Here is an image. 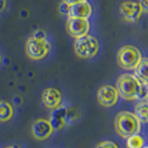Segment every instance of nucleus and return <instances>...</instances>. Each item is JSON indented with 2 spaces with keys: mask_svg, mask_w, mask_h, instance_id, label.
<instances>
[{
  "mask_svg": "<svg viewBox=\"0 0 148 148\" xmlns=\"http://www.w3.org/2000/svg\"><path fill=\"white\" fill-rule=\"evenodd\" d=\"M147 85L148 84L142 83L133 74L124 73L117 80L116 89L119 95L125 100L143 101L147 100Z\"/></svg>",
  "mask_w": 148,
  "mask_h": 148,
  "instance_id": "f257e3e1",
  "label": "nucleus"
},
{
  "mask_svg": "<svg viewBox=\"0 0 148 148\" xmlns=\"http://www.w3.org/2000/svg\"><path fill=\"white\" fill-rule=\"evenodd\" d=\"M114 127L119 136L127 139L129 136L140 132L141 122L133 113L130 111H121L116 115Z\"/></svg>",
  "mask_w": 148,
  "mask_h": 148,
  "instance_id": "f03ea898",
  "label": "nucleus"
},
{
  "mask_svg": "<svg viewBox=\"0 0 148 148\" xmlns=\"http://www.w3.org/2000/svg\"><path fill=\"white\" fill-rule=\"evenodd\" d=\"M74 52L81 58H92L96 56L99 50V43L95 36L86 34L75 39Z\"/></svg>",
  "mask_w": 148,
  "mask_h": 148,
  "instance_id": "7ed1b4c3",
  "label": "nucleus"
},
{
  "mask_svg": "<svg viewBox=\"0 0 148 148\" xmlns=\"http://www.w3.org/2000/svg\"><path fill=\"white\" fill-rule=\"evenodd\" d=\"M140 50L133 45H124L120 47L117 54L119 66L126 71H133L142 59Z\"/></svg>",
  "mask_w": 148,
  "mask_h": 148,
  "instance_id": "20e7f679",
  "label": "nucleus"
},
{
  "mask_svg": "<svg viewBox=\"0 0 148 148\" xmlns=\"http://www.w3.org/2000/svg\"><path fill=\"white\" fill-rule=\"evenodd\" d=\"M50 49L51 45L47 39L39 40L31 36L25 44L26 55L32 60L43 59L47 56Z\"/></svg>",
  "mask_w": 148,
  "mask_h": 148,
  "instance_id": "39448f33",
  "label": "nucleus"
},
{
  "mask_svg": "<svg viewBox=\"0 0 148 148\" xmlns=\"http://www.w3.org/2000/svg\"><path fill=\"white\" fill-rule=\"evenodd\" d=\"M67 32L73 38H79L88 34L90 31V22L86 18H69L66 22Z\"/></svg>",
  "mask_w": 148,
  "mask_h": 148,
  "instance_id": "423d86ee",
  "label": "nucleus"
},
{
  "mask_svg": "<svg viewBox=\"0 0 148 148\" xmlns=\"http://www.w3.org/2000/svg\"><path fill=\"white\" fill-rule=\"evenodd\" d=\"M96 98L98 103L105 108H111L117 104L119 94L116 87L111 85H103L97 90Z\"/></svg>",
  "mask_w": 148,
  "mask_h": 148,
  "instance_id": "0eeeda50",
  "label": "nucleus"
},
{
  "mask_svg": "<svg viewBox=\"0 0 148 148\" xmlns=\"http://www.w3.org/2000/svg\"><path fill=\"white\" fill-rule=\"evenodd\" d=\"M119 13L126 21L135 22L142 16L143 9L138 2L126 1L120 5Z\"/></svg>",
  "mask_w": 148,
  "mask_h": 148,
  "instance_id": "6e6552de",
  "label": "nucleus"
},
{
  "mask_svg": "<svg viewBox=\"0 0 148 148\" xmlns=\"http://www.w3.org/2000/svg\"><path fill=\"white\" fill-rule=\"evenodd\" d=\"M54 132L49 120L45 119H38L32 123V134L36 140L45 141L49 138Z\"/></svg>",
  "mask_w": 148,
  "mask_h": 148,
  "instance_id": "1a4fd4ad",
  "label": "nucleus"
},
{
  "mask_svg": "<svg viewBox=\"0 0 148 148\" xmlns=\"http://www.w3.org/2000/svg\"><path fill=\"white\" fill-rule=\"evenodd\" d=\"M62 100L61 92L57 88H46L42 92V102L47 108L56 109L60 106Z\"/></svg>",
  "mask_w": 148,
  "mask_h": 148,
  "instance_id": "9d476101",
  "label": "nucleus"
},
{
  "mask_svg": "<svg viewBox=\"0 0 148 148\" xmlns=\"http://www.w3.org/2000/svg\"><path fill=\"white\" fill-rule=\"evenodd\" d=\"M69 118V110L64 106H58V108L53 109V112L51 114L49 122L52 126L54 131H60L67 123Z\"/></svg>",
  "mask_w": 148,
  "mask_h": 148,
  "instance_id": "9b49d317",
  "label": "nucleus"
},
{
  "mask_svg": "<svg viewBox=\"0 0 148 148\" xmlns=\"http://www.w3.org/2000/svg\"><path fill=\"white\" fill-rule=\"evenodd\" d=\"M92 6L88 1L76 3L69 6V18H86L88 20L92 15Z\"/></svg>",
  "mask_w": 148,
  "mask_h": 148,
  "instance_id": "f8f14e48",
  "label": "nucleus"
},
{
  "mask_svg": "<svg viewBox=\"0 0 148 148\" xmlns=\"http://www.w3.org/2000/svg\"><path fill=\"white\" fill-rule=\"evenodd\" d=\"M134 74L139 81L142 83L148 84V79H147V58H142L141 61L138 63V65L133 69Z\"/></svg>",
  "mask_w": 148,
  "mask_h": 148,
  "instance_id": "ddd939ff",
  "label": "nucleus"
},
{
  "mask_svg": "<svg viewBox=\"0 0 148 148\" xmlns=\"http://www.w3.org/2000/svg\"><path fill=\"white\" fill-rule=\"evenodd\" d=\"M14 115V108L8 101H0V122H7Z\"/></svg>",
  "mask_w": 148,
  "mask_h": 148,
  "instance_id": "4468645a",
  "label": "nucleus"
},
{
  "mask_svg": "<svg viewBox=\"0 0 148 148\" xmlns=\"http://www.w3.org/2000/svg\"><path fill=\"white\" fill-rule=\"evenodd\" d=\"M147 100H143L139 102V103L135 106L134 108V115L136 116V118L139 119V121L141 123H147Z\"/></svg>",
  "mask_w": 148,
  "mask_h": 148,
  "instance_id": "2eb2a0df",
  "label": "nucleus"
},
{
  "mask_svg": "<svg viewBox=\"0 0 148 148\" xmlns=\"http://www.w3.org/2000/svg\"><path fill=\"white\" fill-rule=\"evenodd\" d=\"M126 145L127 148H142L145 146V139L139 133L133 134L127 138Z\"/></svg>",
  "mask_w": 148,
  "mask_h": 148,
  "instance_id": "dca6fc26",
  "label": "nucleus"
},
{
  "mask_svg": "<svg viewBox=\"0 0 148 148\" xmlns=\"http://www.w3.org/2000/svg\"><path fill=\"white\" fill-rule=\"evenodd\" d=\"M95 148H119L114 142L111 141H103L99 143H97Z\"/></svg>",
  "mask_w": 148,
  "mask_h": 148,
  "instance_id": "f3484780",
  "label": "nucleus"
},
{
  "mask_svg": "<svg viewBox=\"0 0 148 148\" xmlns=\"http://www.w3.org/2000/svg\"><path fill=\"white\" fill-rule=\"evenodd\" d=\"M59 12L62 14V15H65V16H68L69 14V5H68L67 3L65 2H61L59 5Z\"/></svg>",
  "mask_w": 148,
  "mask_h": 148,
  "instance_id": "a211bd4d",
  "label": "nucleus"
},
{
  "mask_svg": "<svg viewBox=\"0 0 148 148\" xmlns=\"http://www.w3.org/2000/svg\"><path fill=\"white\" fill-rule=\"evenodd\" d=\"M32 37H34L35 39H39V40H44L46 39V34L44 31L42 30H35L32 34Z\"/></svg>",
  "mask_w": 148,
  "mask_h": 148,
  "instance_id": "6ab92c4d",
  "label": "nucleus"
},
{
  "mask_svg": "<svg viewBox=\"0 0 148 148\" xmlns=\"http://www.w3.org/2000/svg\"><path fill=\"white\" fill-rule=\"evenodd\" d=\"M139 5L141 6L143 12H147L148 10V0H140Z\"/></svg>",
  "mask_w": 148,
  "mask_h": 148,
  "instance_id": "aec40b11",
  "label": "nucleus"
},
{
  "mask_svg": "<svg viewBox=\"0 0 148 148\" xmlns=\"http://www.w3.org/2000/svg\"><path fill=\"white\" fill-rule=\"evenodd\" d=\"M63 2L67 3L68 5H73V4H76V3H80V2H84V1H87V0H62Z\"/></svg>",
  "mask_w": 148,
  "mask_h": 148,
  "instance_id": "412c9836",
  "label": "nucleus"
},
{
  "mask_svg": "<svg viewBox=\"0 0 148 148\" xmlns=\"http://www.w3.org/2000/svg\"><path fill=\"white\" fill-rule=\"evenodd\" d=\"M8 1L7 0H0V12L4 11L7 8Z\"/></svg>",
  "mask_w": 148,
  "mask_h": 148,
  "instance_id": "4be33fe9",
  "label": "nucleus"
},
{
  "mask_svg": "<svg viewBox=\"0 0 148 148\" xmlns=\"http://www.w3.org/2000/svg\"><path fill=\"white\" fill-rule=\"evenodd\" d=\"M6 148H20V147L17 146V145H9V146H8Z\"/></svg>",
  "mask_w": 148,
  "mask_h": 148,
  "instance_id": "5701e85b",
  "label": "nucleus"
},
{
  "mask_svg": "<svg viewBox=\"0 0 148 148\" xmlns=\"http://www.w3.org/2000/svg\"><path fill=\"white\" fill-rule=\"evenodd\" d=\"M1 61H2V57H1V54H0V64H1Z\"/></svg>",
  "mask_w": 148,
  "mask_h": 148,
  "instance_id": "b1692460",
  "label": "nucleus"
},
{
  "mask_svg": "<svg viewBox=\"0 0 148 148\" xmlns=\"http://www.w3.org/2000/svg\"><path fill=\"white\" fill-rule=\"evenodd\" d=\"M142 148H147V146H146V145H145V146H143V147H142Z\"/></svg>",
  "mask_w": 148,
  "mask_h": 148,
  "instance_id": "393cba45",
  "label": "nucleus"
}]
</instances>
